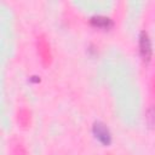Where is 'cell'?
Returning a JSON list of instances; mask_svg holds the SVG:
<instances>
[{
  "instance_id": "1",
  "label": "cell",
  "mask_w": 155,
  "mask_h": 155,
  "mask_svg": "<svg viewBox=\"0 0 155 155\" xmlns=\"http://www.w3.org/2000/svg\"><path fill=\"white\" fill-rule=\"evenodd\" d=\"M91 132H92V136L94 137V139L98 143H101L103 147H109L113 143V133L105 122L99 121V120L94 121L92 124Z\"/></svg>"
},
{
  "instance_id": "2",
  "label": "cell",
  "mask_w": 155,
  "mask_h": 155,
  "mask_svg": "<svg viewBox=\"0 0 155 155\" xmlns=\"http://www.w3.org/2000/svg\"><path fill=\"white\" fill-rule=\"evenodd\" d=\"M138 52L143 63L145 64L150 63L153 57V44H151L150 35L145 30H142L138 34Z\"/></svg>"
},
{
  "instance_id": "3",
  "label": "cell",
  "mask_w": 155,
  "mask_h": 155,
  "mask_svg": "<svg viewBox=\"0 0 155 155\" xmlns=\"http://www.w3.org/2000/svg\"><path fill=\"white\" fill-rule=\"evenodd\" d=\"M90 24L94 29L102 31H109L114 27V21L111 17L105 15H93L90 17Z\"/></svg>"
},
{
  "instance_id": "4",
  "label": "cell",
  "mask_w": 155,
  "mask_h": 155,
  "mask_svg": "<svg viewBox=\"0 0 155 155\" xmlns=\"http://www.w3.org/2000/svg\"><path fill=\"white\" fill-rule=\"evenodd\" d=\"M150 120H153L150 124V127H155V110L154 109H149L147 113V122H149Z\"/></svg>"
},
{
  "instance_id": "5",
  "label": "cell",
  "mask_w": 155,
  "mask_h": 155,
  "mask_svg": "<svg viewBox=\"0 0 155 155\" xmlns=\"http://www.w3.org/2000/svg\"><path fill=\"white\" fill-rule=\"evenodd\" d=\"M29 81H30V82H40V76H36V75H33V76H30V79H29Z\"/></svg>"
}]
</instances>
